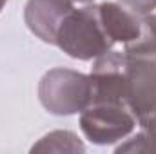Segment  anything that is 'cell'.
<instances>
[{"instance_id":"obj_4","label":"cell","mask_w":156,"mask_h":154,"mask_svg":"<svg viewBox=\"0 0 156 154\" xmlns=\"http://www.w3.org/2000/svg\"><path fill=\"white\" fill-rule=\"evenodd\" d=\"M136 118L123 103H89L80 113V129L94 145H111L127 138Z\"/></svg>"},{"instance_id":"obj_7","label":"cell","mask_w":156,"mask_h":154,"mask_svg":"<svg viewBox=\"0 0 156 154\" xmlns=\"http://www.w3.org/2000/svg\"><path fill=\"white\" fill-rule=\"evenodd\" d=\"M85 147L75 132L71 131H53L45 134L31 152H83Z\"/></svg>"},{"instance_id":"obj_11","label":"cell","mask_w":156,"mask_h":154,"mask_svg":"<svg viewBox=\"0 0 156 154\" xmlns=\"http://www.w3.org/2000/svg\"><path fill=\"white\" fill-rule=\"evenodd\" d=\"M71 2H73V4H75V2H78V4H87V2H93V0H71Z\"/></svg>"},{"instance_id":"obj_1","label":"cell","mask_w":156,"mask_h":154,"mask_svg":"<svg viewBox=\"0 0 156 154\" xmlns=\"http://www.w3.org/2000/svg\"><path fill=\"white\" fill-rule=\"evenodd\" d=\"M75 60H94L113 49L115 40L105 29L98 4L73 9L56 33V44Z\"/></svg>"},{"instance_id":"obj_12","label":"cell","mask_w":156,"mask_h":154,"mask_svg":"<svg viewBox=\"0 0 156 154\" xmlns=\"http://www.w3.org/2000/svg\"><path fill=\"white\" fill-rule=\"evenodd\" d=\"M5 2H7V0H0V11L4 9V5H5Z\"/></svg>"},{"instance_id":"obj_5","label":"cell","mask_w":156,"mask_h":154,"mask_svg":"<svg viewBox=\"0 0 156 154\" xmlns=\"http://www.w3.org/2000/svg\"><path fill=\"white\" fill-rule=\"evenodd\" d=\"M73 9L75 5L71 0H27L24 20L35 37L55 45L60 24Z\"/></svg>"},{"instance_id":"obj_8","label":"cell","mask_w":156,"mask_h":154,"mask_svg":"<svg viewBox=\"0 0 156 154\" xmlns=\"http://www.w3.org/2000/svg\"><path fill=\"white\" fill-rule=\"evenodd\" d=\"M142 31L140 37L127 44L123 51H156V13H147L140 16Z\"/></svg>"},{"instance_id":"obj_6","label":"cell","mask_w":156,"mask_h":154,"mask_svg":"<svg viewBox=\"0 0 156 154\" xmlns=\"http://www.w3.org/2000/svg\"><path fill=\"white\" fill-rule=\"evenodd\" d=\"M98 7H100L102 20L105 24V29L111 35V38L115 40V44L127 45L140 37L142 15L133 13L131 9L116 2H102L98 4Z\"/></svg>"},{"instance_id":"obj_9","label":"cell","mask_w":156,"mask_h":154,"mask_svg":"<svg viewBox=\"0 0 156 154\" xmlns=\"http://www.w3.org/2000/svg\"><path fill=\"white\" fill-rule=\"evenodd\" d=\"M116 152H133V154H140V152H156V134L153 132H145L140 131L136 136H133L131 140H127L123 145L116 147Z\"/></svg>"},{"instance_id":"obj_2","label":"cell","mask_w":156,"mask_h":154,"mask_svg":"<svg viewBox=\"0 0 156 154\" xmlns=\"http://www.w3.org/2000/svg\"><path fill=\"white\" fill-rule=\"evenodd\" d=\"M125 102L136 123L156 134V51H123Z\"/></svg>"},{"instance_id":"obj_10","label":"cell","mask_w":156,"mask_h":154,"mask_svg":"<svg viewBox=\"0 0 156 154\" xmlns=\"http://www.w3.org/2000/svg\"><path fill=\"white\" fill-rule=\"evenodd\" d=\"M120 4L136 15H147L156 9V0H120Z\"/></svg>"},{"instance_id":"obj_3","label":"cell","mask_w":156,"mask_h":154,"mask_svg":"<svg viewBox=\"0 0 156 154\" xmlns=\"http://www.w3.org/2000/svg\"><path fill=\"white\" fill-rule=\"evenodd\" d=\"M38 98L51 114H78L91 103V78L66 67L49 69L38 83Z\"/></svg>"}]
</instances>
